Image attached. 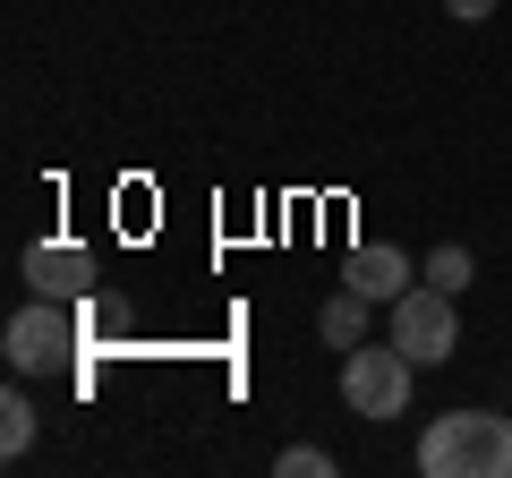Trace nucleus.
I'll return each mask as SVG.
<instances>
[{"instance_id":"nucleus-10","label":"nucleus","mask_w":512,"mask_h":478,"mask_svg":"<svg viewBox=\"0 0 512 478\" xmlns=\"http://www.w3.org/2000/svg\"><path fill=\"white\" fill-rule=\"evenodd\" d=\"M427 282H436V291H470V248H436V257H427Z\"/></svg>"},{"instance_id":"nucleus-1","label":"nucleus","mask_w":512,"mask_h":478,"mask_svg":"<svg viewBox=\"0 0 512 478\" xmlns=\"http://www.w3.org/2000/svg\"><path fill=\"white\" fill-rule=\"evenodd\" d=\"M427 478H512V419L504 410H444L419 436Z\"/></svg>"},{"instance_id":"nucleus-7","label":"nucleus","mask_w":512,"mask_h":478,"mask_svg":"<svg viewBox=\"0 0 512 478\" xmlns=\"http://www.w3.org/2000/svg\"><path fill=\"white\" fill-rule=\"evenodd\" d=\"M367 308H376V299H367V291H350V282H342V291H333L325 308H316V333H325L333 350H359V342H367Z\"/></svg>"},{"instance_id":"nucleus-8","label":"nucleus","mask_w":512,"mask_h":478,"mask_svg":"<svg viewBox=\"0 0 512 478\" xmlns=\"http://www.w3.org/2000/svg\"><path fill=\"white\" fill-rule=\"evenodd\" d=\"M0 453L9 461L35 453V402H26V393H0Z\"/></svg>"},{"instance_id":"nucleus-6","label":"nucleus","mask_w":512,"mask_h":478,"mask_svg":"<svg viewBox=\"0 0 512 478\" xmlns=\"http://www.w3.org/2000/svg\"><path fill=\"white\" fill-rule=\"evenodd\" d=\"M410 274H419V265H410L393 239H359V248L342 257V282H350V291H367V299H402Z\"/></svg>"},{"instance_id":"nucleus-2","label":"nucleus","mask_w":512,"mask_h":478,"mask_svg":"<svg viewBox=\"0 0 512 478\" xmlns=\"http://www.w3.org/2000/svg\"><path fill=\"white\" fill-rule=\"evenodd\" d=\"M410 385H419V359H410L402 342H359L342 350V402L359 410V419H402L410 410Z\"/></svg>"},{"instance_id":"nucleus-5","label":"nucleus","mask_w":512,"mask_h":478,"mask_svg":"<svg viewBox=\"0 0 512 478\" xmlns=\"http://www.w3.org/2000/svg\"><path fill=\"white\" fill-rule=\"evenodd\" d=\"M26 291L35 299H86L94 291V248H77V239H35V248H26Z\"/></svg>"},{"instance_id":"nucleus-3","label":"nucleus","mask_w":512,"mask_h":478,"mask_svg":"<svg viewBox=\"0 0 512 478\" xmlns=\"http://www.w3.org/2000/svg\"><path fill=\"white\" fill-rule=\"evenodd\" d=\"M393 342L419 359V368H436V359H453L461 350V316H453V291H436V282H410L402 299H393Z\"/></svg>"},{"instance_id":"nucleus-9","label":"nucleus","mask_w":512,"mask_h":478,"mask_svg":"<svg viewBox=\"0 0 512 478\" xmlns=\"http://www.w3.org/2000/svg\"><path fill=\"white\" fill-rule=\"evenodd\" d=\"M274 478H333V453L325 444H291V453L274 461Z\"/></svg>"},{"instance_id":"nucleus-4","label":"nucleus","mask_w":512,"mask_h":478,"mask_svg":"<svg viewBox=\"0 0 512 478\" xmlns=\"http://www.w3.org/2000/svg\"><path fill=\"white\" fill-rule=\"evenodd\" d=\"M69 342H77V325H69V308H60V299H35V308H18V316H9V333H0V350H9V368H18V376L52 368Z\"/></svg>"},{"instance_id":"nucleus-11","label":"nucleus","mask_w":512,"mask_h":478,"mask_svg":"<svg viewBox=\"0 0 512 478\" xmlns=\"http://www.w3.org/2000/svg\"><path fill=\"white\" fill-rule=\"evenodd\" d=\"M444 9H453L461 26H478V18H495V0H444Z\"/></svg>"}]
</instances>
